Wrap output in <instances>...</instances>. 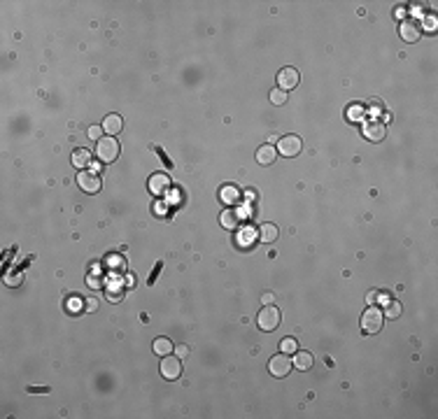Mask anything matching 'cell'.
Wrapping results in <instances>:
<instances>
[{
	"label": "cell",
	"mask_w": 438,
	"mask_h": 419,
	"mask_svg": "<svg viewBox=\"0 0 438 419\" xmlns=\"http://www.w3.org/2000/svg\"><path fill=\"white\" fill-rule=\"evenodd\" d=\"M89 287H93V289H98L100 287V277L98 275H93L91 280H89Z\"/></svg>",
	"instance_id": "30"
},
{
	"label": "cell",
	"mask_w": 438,
	"mask_h": 419,
	"mask_svg": "<svg viewBox=\"0 0 438 419\" xmlns=\"http://www.w3.org/2000/svg\"><path fill=\"white\" fill-rule=\"evenodd\" d=\"M278 84H280L282 91L294 88L296 84H298V70H294V68H282V70L278 72Z\"/></svg>",
	"instance_id": "11"
},
{
	"label": "cell",
	"mask_w": 438,
	"mask_h": 419,
	"mask_svg": "<svg viewBox=\"0 0 438 419\" xmlns=\"http://www.w3.org/2000/svg\"><path fill=\"white\" fill-rule=\"evenodd\" d=\"M161 375H163L166 380H177V377L182 375L180 356H170V354H166V356L161 358Z\"/></svg>",
	"instance_id": "8"
},
{
	"label": "cell",
	"mask_w": 438,
	"mask_h": 419,
	"mask_svg": "<svg viewBox=\"0 0 438 419\" xmlns=\"http://www.w3.org/2000/svg\"><path fill=\"white\" fill-rule=\"evenodd\" d=\"M385 317L387 319H396V317H401V303L399 301H389L387 305H385Z\"/></svg>",
	"instance_id": "20"
},
{
	"label": "cell",
	"mask_w": 438,
	"mask_h": 419,
	"mask_svg": "<svg viewBox=\"0 0 438 419\" xmlns=\"http://www.w3.org/2000/svg\"><path fill=\"white\" fill-rule=\"evenodd\" d=\"M219 198H222V203L233 205V203H238V200H240V191H238L236 187L226 184V187H222V191H219Z\"/></svg>",
	"instance_id": "16"
},
{
	"label": "cell",
	"mask_w": 438,
	"mask_h": 419,
	"mask_svg": "<svg viewBox=\"0 0 438 419\" xmlns=\"http://www.w3.org/2000/svg\"><path fill=\"white\" fill-rule=\"evenodd\" d=\"M378 298H380V291H371V293L366 296V301H368V303H375Z\"/></svg>",
	"instance_id": "31"
},
{
	"label": "cell",
	"mask_w": 438,
	"mask_h": 419,
	"mask_svg": "<svg viewBox=\"0 0 438 419\" xmlns=\"http://www.w3.org/2000/svg\"><path fill=\"white\" fill-rule=\"evenodd\" d=\"M275 156H278L275 144H261V147L257 149V163H261V166H270V163H275Z\"/></svg>",
	"instance_id": "13"
},
{
	"label": "cell",
	"mask_w": 438,
	"mask_h": 419,
	"mask_svg": "<svg viewBox=\"0 0 438 419\" xmlns=\"http://www.w3.org/2000/svg\"><path fill=\"white\" fill-rule=\"evenodd\" d=\"M385 133H387V128H385L382 122H368L366 126H364V135H366L371 142H380V140L385 138Z\"/></svg>",
	"instance_id": "12"
},
{
	"label": "cell",
	"mask_w": 438,
	"mask_h": 419,
	"mask_svg": "<svg viewBox=\"0 0 438 419\" xmlns=\"http://www.w3.org/2000/svg\"><path fill=\"white\" fill-rule=\"evenodd\" d=\"M282 352H285V354L298 352V342H296L294 338H285V340H282Z\"/></svg>",
	"instance_id": "22"
},
{
	"label": "cell",
	"mask_w": 438,
	"mask_h": 419,
	"mask_svg": "<svg viewBox=\"0 0 438 419\" xmlns=\"http://www.w3.org/2000/svg\"><path fill=\"white\" fill-rule=\"evenodd\" d=\"M68 310H72V312H77V310H82V305H79V298H68Z\"/></svg>",
	"instance_id": "27"
},
{
	"label": "cell",
	"mask_w": 438,
	"mask_h": 419,
	"mask_svg": "<svg viewBox=\"0 0 438 419\" xmlns=\"http://www.w3.org/2000/svg\"><path fill=\"white\" fill-rule=\"evenodd\" d=\"M19 282H21V273H10V275H7V284H10V287H17Z\"/></svg>",
	"instance_id": "26"
},
{
	"label": "cell",
	"mask_w": 438,
	"mask_h": 419,
	"mask_svg": "<svg viewBox=\"0 0 438 419\" xmlns=\"http://www.w3.org/2000/svg\"><path fill=\"white\" fill-rule=\"evenodd\" d=\"M154 352L159 354V356H166V354L173 352V342H170L168 338H156V340H154Z\"/></svg>",
	"instance_id": "19"
},
{
	"label": "cell",
	"mask_w": 438,
	"mask_h": 419,
	"mask_svg": "<svg viewBox=\"0 0 438 419\" xmlns=\"http://www.w3.org/2000/svg\"><path fill=\"white\" fill-rule=\"evenodd\" d=\"M312 354L310 352H294V368H298V370H308V368H312Z\"/></svg>",
	"instance_id": "17"
},
{
	"label": "cell",
	"mask_w": 438,
	"mask_h": 419,
	"mask_svg": "<svg viewBox=\"0 0 438 419\" xmlns=\"http://www.w3.org/2000/svg\"><path fill=\"white\" fill-rule=\"evenodd\" d=\"M422 23L417 21V19H403V21L399 23V35L405 40V42H417V40L422 38Z\"/></svg>",
	"instance_id": "6"
},
{
	"label": "cell",
	"mask_w": 438,
	"mask_h": 419,
	"mask_svg": "<svg viewBox=\"0 0 438 419\" xmlns=\"http://www.w3.org/2000/svg\"><path fill=\"white\" fill-rule=\"evenodd\" d=\"M291 368H294V361H291L285 352L278 354V356H273L268 361V370H270V375L273 377H287L291 373Z\"/></svg>",
	"instance_id": "4"
},
{
	"label": "cell",
	"mask_w": 438,
	"mask_h": 419,
	"mask_svg": "<svg viewBox=\"0 0 438 419\" xmlns=\"http://www.w3.org/2000/svg\"><path fill=\"white\" fill-rule=\"evenodd\" d=\"M107 301H112V303H119L121 301V296H124V289L121 287H115V289H107Z\"/></svg>",
	"instance_id": "24"
},
{
	"label": "cell",
	"mask_w": 438,
	"mask_h": 419,
	"mask_svg": "<svg viewBox=\"0 0 438 419\" xmlns=\"http://www.w3.org/2000/svg\"><path fill=\"white\" fill-rule=\"evenodd\" d=\"M259 240L261 243H275L278 240V226L275 224H263L259 228Z\"/></svg>",
	"instance_id": "18"
},
{
	"label": "cell",
	"mask_w": 438,
	"mask_h": 419,
	"mask_svg": "<svg viewBox=\"0 0 438 419\" xmlns=\"http://www.w3.org/2000/svg\"><path fill=\"white\" fill-rule=\"evenodd\" d=\"M257 326L261 331H275L280 326V310L273 308V305H266V308L257 314Z\"/></svg>",
	"instance_id": "3"
},
{
	"label": "cell",
	"mask_w": 438,
	"mask_h": 419,
	"mask_svg": "<svg viewBox=\"0 0 438 419\" xmlns=\"http://www.w3.org/2000/svg\"><path fill=\"white\" fill-rule=\"evenodd\" d=\"M285 100H287V94L282 88H273L270 91V103L273 105H285Z\"/></svg>",
	"instance_id": "21"
},
{
	"label": "cell",
	"mask_w": 438,
	"mask_h": 419,
	"mask_svg": "<svg viewBox=\"0 0 438 419\" xmlns=\"http://www.w3.org/2000/svg\"><path fill=\"white\" fill-rule=\"evenodd\" d=\"M382 321H385V314L380 312L378 308H368L366 312L362 314V331L368 333V336H373V333H378L380 328H382Z\"/></svg>",
	"instance_id": "2"
},
{
	"label": "cell",
	"mask_w": 438,
	"mask_h": 419,
	"mask_svg": "<svg viewBox=\"0 0 438 419\" xmlns=\"http://www.w3.org/2000/svg\"><path fill=\"white\" fill-rule=\"evenodd\" d=\"M103 133H105L103 126H91V128H89V140H96V142H98Z\"/></svg>",
	"instance_id": "25"
},
{
	"label": "cell",
	"mask_w": 438,
	"mask_h": 419,
	"mask_svg": "<svg viewBox=\"0 0 438 419\" xmlns=\"http://www.w3.org/2000/svg\"><path fill=\"white\" fill-rule=\"evenodd\" d=\"M154 215H156V217H163V215H166V205H163V203H156V205H154Z\"/></svg>",
	"instance_id": "29"
},
{
	"label": "cell",
	"mask_w": 438,
	"mask_h": 419,
	"mask_svg": "<svg viewBox=\"0 0 438 419\" xmlns=\"http://www.w3.org/2000/svg\"><path fill=\"white\" fill-rule=\"evenodd\" d=\"M347 119H352V122H362V119H364V107H362V105H354V107H350V110H347Z\"/></svg>",
	"instance_id": "23"
},
{
	"label": "cell",
	"mask_w": 438,
	"mask_h": 419,
	"mask_svg": "<svg viewBox=\"0 0 438 419\" xmlns=\"http://www.w3.org/2000/svg\"><path fill=\"white\" fill-rule=\"evenodd\" d=\"M219 221H222V226L229 228V231H236V228H240V221H242V215H240V210H224L222 215H219Z\"/></svg>",
	"instance_id": "10"
},
{
	"label": "cell",
	"mask_w": 438,
	"mask_h": 419,
	"mask_svg": "<svg viewBox=\"0 0 438 419\" xmlns=\"http://www.w3.org/2000/svg\"><path fill=\"white\" fill-rule=\"evenodd\" d=\"M96 308H98V305H96V301H89V303H87V310H91V312H93Z\"/></svg>",
	"instance_id": "32"
},
{
	"label": "cell",
	"mask_w": 438,
	"mask_h": 419,
	"mask_svg": "<svg viewBox=\"0 0 438 419\" xmlns=\"http://www.w3.org/2000/svg\"><path fill=\"white\" fill-rule=\"evenodd\" d=\"M149 191H152L154 196H166V193L170 191V177L166 175V172H154V175L149 177Z\"/></svg>",
	"instance_id": "9"
},
{
	"label": "cell",
	"mask_w": 438,
	"mask_h": 419,
	"mask_svg": "<svg viewBox=\"0 0 438 419\" xmlns=\"http://www.w3.org/2000/svg\"><path fill=\"white\" fill-rule=\"evenodd\" d=\"M96 156L100 159V163H112L119 156V142H117L112 135L107 138H100L98 144H96Z\"/></svg>",
	"instance_id": "1"
},
{
	"label": "cell",
	"mask_w": 438,
	"mask_h": 419,
	"mask_svg": "<svg viewBox=\"0 0 438 419\" xmlns=\"http://www.w3.org/2000/svg\"><path fill=\"white\" fill-rule=\"evenodd\" d=\"M72 166H75L77 170H87V168L91 166V152H89V149H75V152H72Z\"/></svg>",
	"instance_id": "15"
},
{
	"label": "cell",
	"mask_w": 438,
	"mask_h": 419,
	"mask_svg": "<svg viewBox=\"0 0 438 419\" xmlns=\"http://www.w3.org/2000/svg\"><path fill=\"white\" fill-rule=\"evenodd\" d=\"M301 147H303V142L298 135H285V138L278 140V154L289 156V159L296 154H301Z\"/></svg>",
	"instance_id": "7"
},
{
	"label": "cell",
	"mask_w": 438,
	"mask_h": 419,
	"mask_svg": "<svg viewBox=\"0 0 438 419\" xmlns=\"http://www.w3.org/2000/svg\"><path fill=\"white\" fill-rule=\"evenodd\" d=\"M175 352H177V356H180V358H186V356H189V347H186V345H177Z\"/></svg>",
	"instance_id": "28"
},
{
	"label": "cell",
	"mask_w": 438,
	"mask_h": 419,
	"mask_svg": "<svg viewBox=\"0 0 438 419\" xmlns=\"http://www.w3.org/2000/svg\"><path fill=\"white\" fill-rule=\"evenodd\" d=\"M77 184H79V189L87 193H98L100 187H103V182H100V175L93 170H84V172H77Z\"/></svg>",
	"instance_id": "5"
},
{
	"label": "cell",
	"mask_w": 438,
	"mask_h": 419,
	"mask_svg": "<svg viewBox=\"0 0 438 419\" xmlns=\"http://www.w3.org/2000/svg\"><path fill=\"white\" fill-rule=\"evenodd\" d=\"M121 128H124V119H121L119 114H107L103 122V131L105 135H117V133H121Z\"/></svg>",
	"instance_id": "14"
}]
</instances>
